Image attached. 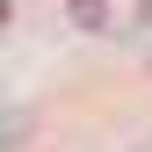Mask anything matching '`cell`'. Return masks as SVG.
<instances>
[{
  "instance_id": "6da1fadb",
  "label": "cell",
  "mask_w": 152,
  "mask_h": 152,
  "mask_svg": "<svg viewBox=\"0 0 152 152\" xmlns=\"http://www.w3.org/2000/svg\"><path fill=\"white\" fill-rule=\"evenodd\" d=\"M72 22H80V29H109V7H102V0H72Z\"/></svg>"
}]
</instances>
